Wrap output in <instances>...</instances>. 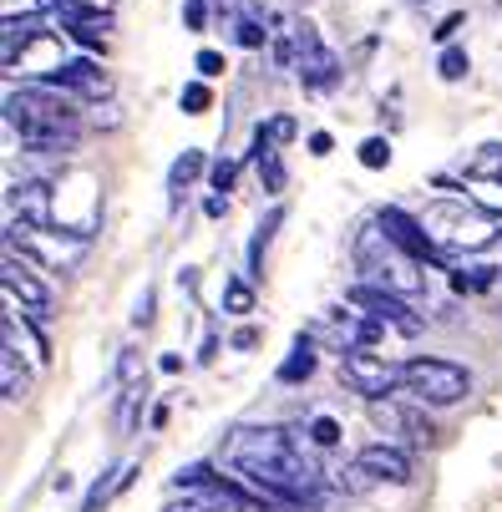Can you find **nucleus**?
<instances>
[{"mask_svg":"<svg viewBox=\"0 0 502 512\" xmlns=\"http://www.w3.org/2000/svg\"><path fill=\"white\" fill-rule=\"evenodd\" d=\"M305 436H310V442H315L320 452H335V447L345 442V426H340L335 416H325V411H320V416H310V421H305Z\"/></svg>","mask_w":502,"mask_h":512,"instance_id":"obj_27","label":"nucleus"},{"mask_svg":"<svg viewBox=\"0 0 502 512\" xmlns=\"http://www.w3.org/2000/svg\"><path fill=\"white\" fill-rule=\"evenodd\" d=\"M355 158H361V168H371V173H381V168H391V137H366L361 142V153H355Z\"/></svg>","mask_w":502,"mask_h":512,"instance_id":"obj_32","label":"nucleus"},{"mask_svg":"<svg viewBox=\"0 0 502 512\" xmlns=\"http://www.w3.org/2000/svg\"><path fill=\"white\" fill-rule=\"evenodd\" d=\"M411 6H416V0H411Z\"/></svg>","mask_w":502,"mask_h":512,"instance_id":"obj_48","label":"nucleus"},{"mask_svg":"<svg viewBox=\"0 0 502 512\" xmlns=\"http://www.w3.org/2000/svg\"><path fill=\"white\" fill-rule=\"evenodd\" d=\"M158 371H163V376H178V371H183V355H178V350H163V355H158Z\"/></svg>","mask_w":502,"mask_h":512,"instance_id":"obj_44","label":"nucleus"},{"mask_svg":"<svg viewBox=\"0 0 502 512\" xmlns=\"http://www.w3.org/2000/svg\"><path fill=\"white\" fill-rule=\"evenodd\" d=\"M213 355H219V330H208V335H203V350H198V360L208 365Z\"/></svg>","mask_w":502,"mask_h":512,"instance_id":"obj_45","label":"nucleus"},{"mask_svg":"<svg viewBox=\"0 0 502 512\" xmlns=\"http://www.w3.org/2000/svg\"><path fill=\"white\" fill-rule=\"evenodd\" d=\"M310 335H315V340H330L335 350H371V345H381V340H386V325H381V320H371L366 310H355V305L345 300V305L320 310V315H315V325H310Z\"/></svg>","mask_w":502,"mask_h":512,"instance_id":"obj_7","label":"nucleus"},{"mask_svg":"<svg viewBox=\"0 0 502 512\" xmlns=\"http://www.w3.org/2000/svg\"><path fill=\"white\" fill-rule=\"evenodd\" d=\"M0 284H6V295H11V300L36 320V325H46V320H51V289H46L41 269H36L26 254L6 249V269H0Z\"/></svg>","mask_w":502,"mask_h":512,"instance_id":"obj_9","label":"nucleus"},{"mask_svg":"<svg viewBox=\"0 0 502 512\" xmlns=\"http://www.w3.org/2000/svg\"><path fill=\"white\" fill-rule=\"evenodd\" d=\"M56 16L66 21L61 31L77 41L82 51H107V26H112V16H97V11H71V6H56Z\"/></svg>","mask_w":502,"mask_h":512,"instance_id":"obj_16","label":"nucleus"},{"mask_svg":"<svg viewBox=\"0 0 502 512\" xmlns=\"http://www.w3.org/2000/svg\"><path fill=\"white\" fill-rule=\"evenodd\" d=\"M51 87H61V92H71L77 102H87V107H97V102H107L112 97V77H107V66H97V56L92 51H82V56H66V66L56 71V77H46Z\"/></svg>","mask_w":502,"mask_h":512,"instance_id":"obj_11","label":"nucleus"},{"mask_svg":"<svg viewBox=\"0 0 502 512\" xmlns=\"http://www.w3.org/2000/svg\"><path fill=\"white\" fill-rule=\"evenodd\" d=\"M87 127H97V132H112V127H122V112H117L112 102H97V107H92V117H87Z\"/></svg>","mask_w":502,"mask_h":512,"instance_id":"obj_39","label":"nucleus"},{"mask_svg":"<svg viewBox=\"0 0 502 512\" xmlns=\"http://www.w3.org/2000/svg\"><path fill=\"white\" fill-rule=\"evenodd\" d=\"M421 224H426V234H432V244L442 249V259H452V254H482V249H492L502 239V229H497L502 213H492V208H482L472 198L426 203Z\"/></svg>","mask_w":502,"mask_h":512,"instance_id":"obj_3","label":"nucleus"},{"mask_svg":"<svg viewBox=\"0 0 502 512\" xmlns=\"http://www.w3.org/2000/svg\"><path fill=\"white\" fill-rule=\"evenodd\" d=\"M137 381H148V365H142L137 345H127V350H117V386H137Z\"/></svg>","mask_w":502,"mask_h":512,"instance_id":"obj_31","label":"nucleus"},{"mask_svg":"<svg viewBox=\"0 0 502 512\" xmlns=\"http://www.w3.org/2000/svg\"><path fill=\"white\" fill-rule=\"evenodd\" d=\"M335 376L345 391H355L361 401H391L401 391V365L376 355V350H340Z\"/></svg>","mask_w":502,"mask_h":512,"instance_id":"obj_6","label":"nucleus"},{"mask_svg":"<svg viewBox=\"0 0 502 512\" xmlns=\"http://www.w3.org/2000/svg\"><path fill=\"white\" fill-rule=\"evenodd\" d=\"M6 249L26 254L46 274H77L82 259H87V249H92V239L87 234H71V229H56V224L51 229H31V224H21V218H11Z\"/></svg>","mask_w":502,"mask_h":512,"instance_id":"obj_5","label":"nucleus"},{"mask_svg":"<svg viewBox=\"0 0 502 512\" xmlns=\"http://www.w3.org/2000/svg\"><path fill=\"white\" fill-rule=\"evenodd\" d=\"M137 472H142L137 462H122V467L102 472V477L87 487V497H82V507H77V512H102V507H107L117 492H127V487H132V477H137Z\"/></svg>","mask_w":502,"mask_h":512,"instance_id":"obj_18","label":"nucleus"},{"mask_svg":"<svg viewBox=\"0 0 502 512\" xmlns=\"http://www.w3.org/2000/svg\"><path fill=\"white\" fill-rule=\"evenodd\" d=\"M295 41H300V82H305V92H335L340 87V77H345V66H340V56L320 41V31L310 26V21H295Z\"/></svg>","mask_w":502,"mask_h":512,"instance_id":"obj_10","label":"nucleus"},{"mask_svg":"<svg viewBox=\"0 0 502 512\" xmlns=\"http://www.w3.org/2000/svg\"><path fill=\"white\" fill-rule=\"evenodd\" d=\"M284 224V208L274 203L264 218H259V224H254V239H249V259H244V274L249 279H259L264 274V249H269V239H274V229Z\"/></svg>","mask_w":502,"mask_h":512,"instance_id":"obj_21","label":"nucleus"},{"mask_svg":"<svg viewBox=\"0 0 502 512\" xmlns=\"http://www.w3.org/2000/svg\"><path fill=\"white\" fill-rule=\"evenodd\" d=\"M153 320H158V289L148 284V289H142V300H137V310H132V325H137V330H148Z\"/></svg>","mask_w":502,"mask_h":512,"instance_id":"obj_36","label":"nucleus"},{"mask_svg":"<svg viewBox=\"0 0 502 512\" xmlns=\"http://www.w3.org/2000/svg\"><path fill=\"white\" fill-rule=\"evenodd\" d=\"M234 178H239V163H234V158H213V163H208V188H213V193H229Z\"/></svg>","mask_w":502,"mask_h":512,"instance_id":"obj_34","label":"nucleus"},{"mask_svg":"<svg viewBox=\"0 0 502 512\" xmlns=\"http://www.w3.org/2000/svg\"><path fill=\"white\" fill-rule=\"evenodd\" d=\"M462 26H467V16H462V11H452V16H442V21L432 26V41H437V46H452V36H457Z\"/></svg>","mask_w":502,"mask_h":512,"instance_id":"obj_38","label":"nucleus"},{"mask_svg":"<svg viewBox=\"0 0 502 512\" xmlns=\"http://www.w3.org/2000/svg\"><path fill=\"white\" fill-rule=\"evenodd\" d=\"M254 345H259V330H254V325L234 330V340H229V350H254Z\"/></svg>","mask_w":502,"mask_h":512,"instance_id":"obj_43","label":"nucleus"},{"mask_svg":"<svg viewBox=\"0 0 502 512\" xmlns=\"http://www.w3.org/2000/svg\"><path fill=\"white\" fill-rule=\"evenodd\" d=\"M376 218H381V229H386V234H391V239H396L401 249H411V254H416L421 264H437V269L447 264V259H442V249L432 244V234H426V224H421V213H406V208L386 203V208H381Z\"/></svg>","mask_w":502,"mask_h":512,"instance_id":"obj_13","label":"nucleus"},{"mask_svg":"<svg viewBox=\"0 0 502 512\" xmlns=\"http://www.w3.org/2000/svg\"><path fill=\"white\" fill-rule=\"evenodd\" d=\"M467 71H472L467 46H442V56H437V77H442V82H467Z\"/></svg>","mask_w":502,"mask_h":512,"instance_id":"obj_30","label":"nucleus"},{"mask_svg":"<svg viewBox=\"0 0 502 512\" xmlns=\"http://www.w3.org/2000/svg\"><path fill=\"white\" fill-rule=\"evenodd\" d=\"M193 66H198V77L203 82H219L224 71H229V61H224V51H213V46H203L198 56H193Z\"/></svg>","mask_w":502,"mask_h":512,"instance_id":"obj_35","label":"nucleus"},{"mask_svg":"<svg viewBox=\"0 0 502 512\" xmlns=\"http://www.w3.org/2000/svg\"><path fill=\"white\" fill-rule=\"evenodd\" d=\"M219 305H224V315H234V320H249V315L259 310L254 279H249V274H229V279H224V295H219Z\"/></svg>","mask_w":502,"mask_h":512,"instance_id":"obj_20","label":"nucleus"},{"mask_svg":"<svg viewBox=\"0 0 502 512\" xmlns=\"http://www.w3.org/2000/svg\"><path fill=\"white\" fill-rule=\"evenodd\" d=\"M315 442L290 426H239L224 442V467L274 507H320L325 467L315 462Z\"/></svg>","mask_w":502,"mask_h":512,"instance_id":"obj_1","label":"nucleus"},{"mask_svg":"<svg viewBox=\"0 0 502 512\" xmlns=\"http://www.w3.org/2000/svg\"><path fill=\"white\" fill-rule=\"evenodd\" d=\"M183 31H208V0H183Z\"/></svg>","mask_w":502,"mask_h":512,"instance_id":"obj_37","label":"nucleus"},{"mask_svg":"<svg viewBox=\"0 0 502 512\" xmlns=\"http://www.w3.org/2000/svg\"><path fill=\"white\" fill-rule=\"evenodd\" d=\"M178 289H183V295H193V289H198V269H178Z\"/></svg>","mask_w":502,"mask_h":512,"instance_id":"obj_46","label":"nucleus"},{"mask_svg":"<svg viewBox=\"0 0 502 512\" xmlns=\"http://www.w3.org/2000/svg\"><path fill=\"white\" fill-rule=\"evenodd\" d=\"M492 284H497V264H462V269H452V289H457V295H487Z\"/></svg>","mask_w":502,"mask_h":512,"instance_id":"obj_25","label":"nucleus"},{"mask_svg":"<svg viewBox=\"0 0 502 512\" xmlns=\"http://www.w3.org/2000/svg\"><path fill=\"white\" fill-rule=\"evenodd\" d=\"M345 300H350L355 310H366L371 320H381V325H386L391 335H406V340H416V335L426 330L421 310H411V300L391 295V289H376V284H355Z\"/></svg>","mask_w":502,"mask_h":512,"instance_id":"obj_8","label":"nucleus"},{"mask_svg":"<svg viewBox=\"0 0 502 512\" xmlns=\"http://www.w3.org/2000/svg\"><path fill=\"white\" fill-rule=\"evenodd\" d=\"M305 148H310V158H330V153H335V137L320 127V132H310V137H305Z\"/></svg>","mask_w":502,"mask_h":512,"instance_id":"obj_41","label":"nucleus"},{"mask_svg":"<svg viewBox=\"0 0 502 512\" xmlns=\"http://www.w3.org/2000/svg\"><path fill=\"white\" fill-rule=\"evenodd\" d=\"M269 132H274V148H290V142L300 137V127H295V117H269Z\"/></svg>","mask_w":502,"mask_h":512,"instance_id":"obj_40","label":"nucleus"},{"mask_svg":"<svg viewBox=\"0 0 502 512\" xmlns=\"http://www.w3.org/2000/svg\"><path fill=\"white\" fill-rule=\"evenodd\" d=\"M142 406H148V381L122 386V396H117V436H132V431H137Z\"/></svg>","mask_w":502,"mask_h":512,"instance_id":"obj_23","label":"nucleus"},{"mask_svg":"<svg viewBox=\"0 0 502 512\" xmlns=\"http://www.w3.org/2000/svg\"><path fill=\"white\" fill-rule=\"evenodd\" d=\"M254 173H259V188H264L269 198H279L284 188H290V168H284L279 148H274V153H264V158L254 163Z\"/></svg>","mask_w":502,"mask_h":512,"instance_id":"obj_26","label":"nucleus"},{"mask_svg":"<svg viewBox=\"0 0 502 512\" xmlns=\"http://www.w3.org/2000/svg\"><path fill=\"white\" fill-rule=\"evenodd\" d=\"M350 259L355 269H361V284H376V289H391V295L401 300H421L426 295V269L411 249H401L386 229L381 218H371V224H361V234H355L350 244Z\"/></svg>","mask_w":502,"mask_h":512,"instance_id":"obj_2","label":"nucleus"},{"mask_svg":"<svg viewBox=\"0 0 502 512\" xmlns=\"http://www.w3.org/2000/svg\"><path fill=\"white\" fill-rule=\"evenodd\" d=\"M315 365H320L315 335H310V330H300V335H295V345H290V355L279 360V371H274V381H279V386H305V381L315 376Z\"/></svg>","mask_w":502,"mask_h":512,"instance_id":"obj_17","label":"nucleus"},{"mask_svg":"<svg viewBox=\"0 0 502 512\" xmlns=\"http://www.w3.org/2000/svg\"><path fill=\"white\" fill-rule=\"evenodd\" d=\"M11 213L31 229H51L56 224V188L46 178H21L11 183Z\"/></svg>","mask_w":502,"mask_h":512,"instance_id":"obj_14","label":"nucleus"},{"mask_svg":"<svg viewBox=\"0 0 502 512\" xmlns=\"http://www.w3.org/2000/svg\"><path fill=\"white\" fill-rule=\"evenodd\" d=\"M178 107H183V117H203L208 107H213V92H208V82L198 77V82H188L183 92H178Z\"/></svg>","mask_w":502,"mask_h":512,"instance_id":"obj_33","label":"nucleus"},{"mask_svg":"<svg viewBox=\"0 0 502 512\" xmlns=\"http://www.w3.org/2000/svg\"><path fill=\"white\" fill-rule=\"evenodd\" d=\"M224 213H229V193H213V188H208V198H203V218H213V224H219Z\"/></svg>","mask_w":502,"mask_h":512,"instance_id":"obj_42","label":"nucleus"},{"mask_svg":"<svg viewBox=\"0 0 502 512\" xmlns=\"http://www.w3.org/2000/svg\"><path fill=\"white\" fill-rule=\"evenodd\" d=\"M148 426H153V431H163V426H168V406H153V416H148Z\"/></svg>","mask_w":502,"mask_h":512,"instance_id":"obj_47","label":"nucleus"},{"mask_svg":"<svg viewBox=\"0 0 502 512\" xmlns=\"http://www.w3.org/2000/svg\"><path fill=\"white\" fill-rule=\"evenodd\" d=\"M234 41H239L244 51H264V46H269V26H264L254 11H244V16H234Z\"/></svg>","mask_w":502,"mask_h":512,"instance_id":"obj_28","label":"nucleus"},{"mask_svg":"<svg viewBox=\"0 0 502 512\" xmlns=\"http://www.w3.org/2000/svg\"><path fill=\"white\" fill-rule=\"evenodd\" d=\"M462 168H467V178H477V183H502V142H482V148H477Z\"/></svg>","mask_w":502,"mask_h":512,"instance_id":"obj_24","label":"nucleus"},{"mask_svg":"<svg viewBox=\"0 0 502 512\" xmlns=\"http://www.w3.org/2000/svg\"><path fill=\"white\" fill-rule=\"evenodd\" d=\"M198 178H208V158H203L198 148H183V153L173 158V168H168V203L178 208V203H183V193H188Z\"/></svg>","mask_w":502,"mask_h":512,"instance_id":"obj_19","label":"nucleus"},{"mask_svg":"<svg viewBox=\"0 0 502 512\" xmlns=\"http://www.w3.org/2000/svg\"><path fill=\"white\" fill-rule=\"evenodd\" d=\"M401 391L416 406H457L472 396V371L447 355H411L401 360Z\"/></svg>","mask_w":502,"mask_h":512,"instance_id":"obj_4","label":"nucleus"},{"mask_svg":"<svg viewBox=\"0 0 502 512\" xmlns=\"http://www.w3.org/2000/svg\"><path fill=\"white\" fill-rule=\"evenodd\" d=\"M330 487H335V492H350V497H361V492H371V487H376V477H371L361 462H350V467H335Z\"/></svg>","mask_w":502,"mask_h":512,"instance_id":"obj_29","label":"nucleus"},{"mask_svg":"<svg viewBox=\"0 0 502 512\" xmlns=\"http://www.w3.org/2000/svg\"><path fill=\"white\" fill-rule=\"evenodd\" d=\"M0 391H6L11 406L31 396V371L21 365V350H6V355H0Z\"/></svg>","mask_w":502,"mask_h":512,"instance_id":"obj_22","label":"nucleus"},{"mask_svg":"<svg viewBox=\"0 0 502 512\" xmlns=\"http://www.w3.org/2000/svg\"><path fill=\"white\" fill-rule=\"evenodd\" d=\"M371 416H376V426L386 431V442H396V447H432V442H437V426L426 421L421 411L401 406L396 396H391V401H371Z\"/></svg>","mask_w":502,"mask_h":512,"instance_id":"obj_12","label":"nucleus"},{"mask_svg":"<svg viewBox=\"0 0 502 512\" xmlns=\"http://www.w3.org/2000/svg\"><path fill=\"white\" fill-rule=\"evenodd\" d=\"M355 462H361L376 482H391V487H406V482L416 477V472H411V452L396 447V442H371V447L355 452Z\"/></svg>","mask_w":502,"mask_h":512,"instance_id":"obj_15","label":"nucleus"}]
</instances>
